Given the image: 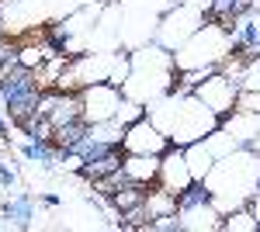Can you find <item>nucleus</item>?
I'll return each mask as SVG.
<instances>
[{
    "mask_svg": "<svg viewBox=\"0 0 260 232\" xmlns=\"http://www.w3.org/2000/svg\"><path fill=\"white\" fill-rule=\"evenodd\" d=\"M201 184L215 197L222 215H229L233 208H246L253 201V194L260 191V153L240 146L236 153L222 156L219 163L205 174Z\"/></svg>",
    "mask_w": 260,
    "mask_h": 232,
    "instance_id": "2",
    "label": "nucleus"
},
{
    "mask_svg": "<svg viewBox=\"0 0 260 232\" xmlns=\"http://www.w3.org/2000/svg\"><path fill=\"white\" fill-rule=\"evenodd\" d=\"M121 174L128 177L132 184H142V187H153L160 180V156H128L121 159Z\"/></svg>",
    "mask_w": 260,
    "mask_h": 232,
    "instance_id": "11",
    "label": "nucleus"
},
{
    "mask_svg": "<svg viewBox=\"0 0 260 232\" xmlns=\"http://www.w3.org/2000/svg\"><path fill=\"white\" fill-rule=\"evenodd\" d=\"M146 115L160 125V132L170 139V146H191L198 139L212 136L215 128H222V115H215L191 90H174V94L160 97L156 104L146 108Z\"/></svg>",
    "mask_w": 260,
    "mask_h": 232,
    "instance_id": "1",
    "label": "nucleus"
},
{
    "mask_svg": "<svg viewBox=\"0 0 260 232\" xmlns=\"http://www.w3.org/2000/svg\"><path fill=\"white\" fill-rule=\"evenodd\" d=\"M184 156H187V167H191L194 180H205V174L215 167V156H212V149L205 146V139L191 142V146H184Z\"/></svg>",
    "mask_w": 260,
    "mask_h": 232,
    "instance_id": "12",
    "label": "nucleus"
},
{
    "mask_svg": "<svg viewBox=\"0 0 260 232\" xmlns=\"http://www.w3.org/2000/svg\"><path fill=\"white\" fill-rule=\"evenodd\" d=\"M191 94L201 97L215 115H233L236 111V97H240V83L229 77V73H222V70H215V73H208V77L201 80V83H194L191 87Z\"/></svg>",
    "mask_w": 260,
    "mask_h": 232,
    "instance_id": "8",
    "label": "nucleus"
},
{
    "mask_svg": "<svg viewBox=\"0 0 260 232\" xmlns=\"http://www.w3.org/2000/svg\"><path fill=\"white\" fill-rule=\"evenodd\" d=\"M0 128H4V121H0Z\"/></svg>",
    "mask_w": 260,
    "mask_h": 232,
    "instance_id": "17",
    "label": "nucleus"
},
{
    "mask_svg": "<svg viewBox=\"0 0 260 232\" xmlns=\"http://www.w3.org/2000/svg\"><path fill=\"white\" fill-rule=\"evenodd\" d=\"M160 187H167L170 194H180L194 184V174L187 167V156H184V146H170L167 153L160 156Z\"/></svg>",
    "mask_w": 260,
    "mask_h": 232,
    "instance_id": "10",
    "label": "nucleus"
},
{
    "mask_svg": "<svg viewBox=\"0 0 260 232\" xmlns=\"http://www.w3.org/2000/svg\"><path fill=\"white\" fill-rule=\"evenodd\" d=\"M14 184H18V170H14L7 159H0V187H4V191H11Z\"/></svg>",
    "mask_w": 260,
    "mask_h": 232,
    "instance_id": "14",
    "label": "nucleus"
},
{
    "mask_svg": "<svg viewBox=\"0 0 260 232\" xmlns=\"http://www.w3.org/2000/svg\"><path fill=\"white\" fill-rule=\"evenodd\" d=\"M121 149L128 156H163L170 149V139L160 132V125L149 115H142L139 121H132L121 136Z\"/></svg>",
    "mask_w": 260,
    "mask_h": 232,
    "instance_id": "9",
    "label": "nucleus"
},
{
    "mask_svg": "<svg viewBox=\"0 0 260 232\" xmlns=\"http://www.w3.org/2000/svg\"><path fill=\"white\" fill-rule=\"evenodd\" d=\"M222 218H225L222 208L201 180H194L187 191L177 194V222L184 232H219Z\"/></svg>",
    "mask_w": 260,
    "mask_h": 232,
    "instance_id": "6",
    "label": "nucleus"
},
{
    "mask_svg": "<svg viewBox=\"0 0 260 232\" xmlns=\"http://www.w3.org/2000/svg\"><path fill=\"white\" fill-rule=\"evenodd\" d=\"M250 149H257V153H260V125H257V136H253V142H250Z\"/></svg>",
    "mask_w": 260,
    "mask_h": 232,
    "instance_id": "16",
    "label": "nucleus"
},
{
    "mask_svg": "<svg viewBox=\"0 0 260 232\" xmlns=\"http://www.w3.org/2000/svg\"><path fill=\"white\" fill-rule=\"evenodd\" d=\"M125 90L118 83H90L80 90V118L87 125H101V121H115Z\"/></svg>",
    "mask_w": 260,
    "mask_h": 232,
    "instance_id": "7",
    "label": "nucleus"
},
{
    "mask_svg": "<svg viewBox=\"0 0 260 232\" xmlns=\"http://www.w3.org/2000/svg\"><path fill=\"white\" fill-rule=\"evenodd\" d=\"M222 229L225 232H260V222H257V215H253V208L246 205V208H233V212L225 215Z\"/></svg>",
    "mask_w": 260,
    "mask_h": 232,
    "instance_id": "13",
    "label": "nucleus"
},
{
    "mask_svg": "<svg viewBox=\"0 0 260 232\" xmlns=\"http://www.w3.org/2000/svg\"><path fill=\"white\" fill-rule=\"evenodd\" d=\"M233 56V31L219 24V21H205L191 39L174 52V62H177V73H215L222 70V62Z\"/></svg>",
    "mask_w": 260,
    "mask_h": 232,
    "instance_id": "4",
    "label": "nucleus"
},
{
    "mask_svg": "<svg viewBox=\"0 0 260 232\" xmlns=\"http://www.w3.org/2000/svg\"><path fill=\"white\" fill-rule=\"evenodd\" d=\"M208 18H212V11H208V7H201V4H194V0H177V4H174V7L160 18L153 42L163 45V49H170V52H177L180 45L191 39V35H194Z\"/></svg>",
    "mask_w": 260,
    "mask_h": 232,
    "instance_id": "5",
    "label": "nucleus"
},
{
    "mask_svg": "<svg viewBox=\"0 0 260 232\" xmlns=\"http://www.w3.org/2000/svg\"><path fill=\"white\" fill-rule=\"evenodd\" d=\"M125 97L139 104H156L160 97L177 90V62L174 52L156 42H146L139 49H128V77L121 83Z\"/></svg>",
    "mask_w": 260,
    "mask_h": 232,
    "instance_id": "3",
    "label": "nucleus"
},
{
    "mask_svg": "<svg viewBox=\"0 0 260 232\" xmlns=\"http://www.w3.org/2000/svg\"><path fill=\"white\" fill-rule=\"evenodd\" d=\"M250 208H253V215H257V222H260V191L253 194V201H250Z\"/></svg>",
    "mask_w": 260,
    "mask_h": 232,
    "instance_id": "15",
    "label": "nucleus"
}]
</instances>
